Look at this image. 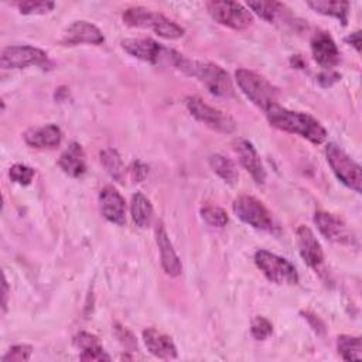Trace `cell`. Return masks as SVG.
<instances>
[{
    "label": "cell",
    "instance_id": "5b68a950",
    "mask_svg": "<svg viewBox=\"0 0 362 362\" xmlns=\"http://www.w3.org/2000/svg\"><path fill=\"white\" fill-rule=\"evenodd\" d=\"M184 72L189 76L197 78L214 96L230 98L235 95L233 83L229 74L216 64L189 59Z\"/></svg>",
    "mask_w": 362,
    "mask_h": 362
},
{
    "label": "cell",
    "instance_id": "d6a6232c",
    "mask_svg": "<svg viewBox=\"0 0 362 362\" xmlns=\"http://www.w3.org/2000/svg\"><path fill=\"white\" fill-rule=\"evenodd\" d=\"M33 354V346L27 344L13 345L1 358V362H25Z\"/></svg>",
    "mask_w": 362,
    "mask_h": 362
},
{
    "label": "cell",
    "instance_id": "4fadbf2b",
    "mask_svg": "<svg viewBox=\"0 0 362 362\" xmlns=\"http://www.w3.org/2000/svg\"><path fill=\"white\" fill-rule=\"evenodd\" d=\"M105 41L102 31L92 23L85 20L72 21L59 40L62 45H78V44H93L99 45Z\"/></svg>",
    "mask_w": 362,
    "mask_h": 362
},
{
    "label": "cell",
    "instance_id": "d590c367",
    "mask_svg": "<svg viewBox=\"0 0 362 362\" xmlns=\"http://www.w3.org/2000/svg\"><path fill=\"white\" fill-rule=\"evenodd\" d=\"M130 171H132V175H133V178L136 181H141L146 177V174H147V167L144 164H141L140 161H134L132 164V170Z\"/></svg>",
    "mask_w": 362,
    "mask_h": 362
},
{
    "label": "cell",
    "instance_id": "e0dca14e",
    "mask_svg": "<svg viewBox=\"0 0 362 362\" xmlns=\"http://www.w3.org/2000/svg\"><path fill=\"white\" fill-rule=\"evenodd\" d=\"M310 45L313 58L320 66L331 69L339 62V49L328 33L314 34Z\"/></svg>",
    "mask_w": 362,
    "mask_h": 362
},
{
    "label": "cell",
    "instance_id": "9a60e30c",
    "mask_svg": "<svg viewBox=\"0 0 362 362\" xmlns=\"http://www.w3.org/2000/svg\"><path fill=\"white\" fill-rule=\"evenodd\" d=\"M296 236L300 256L303 257L305 264L311 269H318L324 262V252L313 230L305 225H298Z\"/></svg>",
    "mask_w": 362,
    "mask_h": 362
},
{
    "label": "cell",
    "instance_id": "f1b7e54d",
    "mask_svg": "<svg viewBox=\"0 0 362 362\" xmlns=\"http://www.w3.org/2000/svg\"><path fill=\"white\" fill-rule=\"evenodd\" d=\"M202 219L215 228H223L228 223V214L225 209L214 205H205L201 208Z\"/></svg>",
    "mask_w": 362,
    "mask_h": 362
},
{
    "label": "cell",
    "instance_id": "ffe728a7",
    "mask_svg": "<svg viewBox=\"0 0 362 362\" xmlns=\"http://www.w3.org/2000/svg\"><path fill=\"white\" fill-rule=\"evenodd\" d=\"M24 140L28 146L35 148H54L62 140V132L57 124H44L25 132Z\"/></svg>",
    "mask_w": 362,
    "mask_h": 362
},
{
    "label": "cell",
    "instance_id": "6da1fadb",
    "mask_svg": "<svg viewBox=\"0 0 362 362\" xmlns=\"http://www.w3.org/2000/svg\"><path fill=\"white\" fill-rule=\"evenodd\" d=\"M269 123L283 132L298 134L314 144H321L327 139V130L311 115L304 112L288 110L279 103L264 112Z\"/></svg>",
    "mask_w": 362,
    "mask_h": 362
},
{
    "label": "cell",
    "instance_id": "484cf974",
    "mask_svg": "<svg viewBox=\"0 0 362 362\" xmlns=\"http://www.w3.org/2000/svg\"><path fill=\"white\" fill-rule=\"evenodd\" d=\"M211 168L214 170V173L221 177L225 182L233 185L236 184L239 174H238V168L233 164L232 160H229L228 157L222 156V154H212L208 158Z\"/></svg>",
    "mask_w": 362,
    "mask_h": 362
},
{
    "label": "cell",
    "instance_id": "7c38bea8",
    "mask_svg": "<svg viewBox=\"0 0 362 362\" xmlns=\"http://www.w3.org/2000/svg\"><path fill=\"white\" fill-rule=\"evenodd\" d=\"M314 223L318 228L320 233L331 242L341 245H349L354 242V236L348 229L346 223L334 214L317 211L314 214Z\"/></svg>",
    "mask_w": 362,
    "mask_h": 362
},
{
    "label": "cell",
    "instance_id": "83f0119b",
    "mask_svg": "<svg viewBox=\"0 0 362 362\" xmlns=\"http://www.w3.org/2000/svg\"><path fill=\"white\" fill-rule=\"evenodd\" d=\"M337 349L344 361H361L362 344L359 337L339 335L337 338Z\"/></svg>",
    "mask_w": 362,
    "mask_h": 362
},
{
    "label": "cell",
    "instance_id": "74e56055",
    "mask_svg": "<svg viewBox=\"0 0 362 362\" xmlns=\"http://www.w3.org/2000/svg\"><path fill=\"white\" fill-rule=\"evenodd\" d=\"M7 298H8V284H7V279L4 277V279H3V303H1L3 313H4L6 308H7Z\"/></svg>",
    "mask_w": 362,
    "mask_h": 362
},
{
    "label": "cell",
    "instance_id": "3957f363",
    "mask_svg": "<svg viewBox=\"0 0 362 362\" xmlns=\"http://www.w3.org/2000/svg\"><path fill=\"white\" fill-rule=\"evenodd\" d=\"M123 23L134 28H148L157 35L167 40H177L184 35V28L167 18L161 13L148 10L146 7H130L122 14Z\"/></svg>",
    "mask_w": 362,
    "mask_h": 362
},
{
    "label": "cell",
    "instance_id": "836d02e7",
    "mask_svg": "<svg viewBox=\"0 0 362 362\" xmlns=\"http://www.w3.org/2000/svg\"><path fill=\"white\" fill-rule=\"evenodd\" d=\"M115 332H116V337L119 338V341L122 342V345H123V346H126V348H129V349H134V348H137L136 338L133 337V334H132L126 327L116 325Z\"/></svg>",
    "mask_w": 362,
    "mask_h": 362
},
{
    "label": "cell",
    "instance_id": "f546056e",
    "mask_svg": "<svg viewBox=\"0 0 362 362\" xmlns=\"http://www.w3.org/2000/svg\"><path fill=\"white\" fill-rule=\"evenodd\" d=\"M14 6L18 8L21 14H47L55 7V3L28 0V1H17L14 3Z\"/></svg>",
    "mask_w": 362,
    "mask_h": 362
},
{
    "label": "cell",
    "instance_id": "d6986e66",
    "mask_svg": "<svg viewBox=\"0 0 362 362\" xmlns=\"http://www.w3.org/2000/svg\"><path fill=\"white\" fill-rule=\"evenodd\" d=\"M141 335L147 351L154 356L160 359L177 358V346L167 334L160 332L156 328H146Z\"/></svg>",
    "mask_w": 362,
    "mask_h": 362
},
{
    "label": "cell",
    "instance_id": "4316f807",
    "mask_svg": "<svg viewBox=\"0 0 362 362\" xmlns=\"http://www.w3.org/2000/svg\"><path fill=\"white\" fill-rule=\"evenodd\" d=\"M100 163L107 174L117 182H124V165L115 148H105L100 151Z\"/></svg>",
    "mask_w": 362,
    "mask_h": 362
},
{
    "label": "cell",
    "instance_id": "ba28073f",
    "mask_svg": "<svg viewBox=\"0 0 362 362\" xmlns=\"http://www.w3.org/2000/svg\"><path fill=\"white\" fill-rule=\"evenodd\" d=\"M185 106L192 117L215 132L233 133L236 129V122L232 116L216 107L209 106L198 96H187Z\"/></svg>",
    "mask_w": 362,
    "mask_h": 362
},
{
    "label": "cell",
    "instance_id": "30bf717a",
    "mask_svg": "<svg viewBox=\"0 0 362 362\" xmlns=\"http://www.w3.org/2000/svg\"><path fill=\"white\" fill-rule=\"evenodd\" d=\"M206 10L216 23L232 30H246L253 24L249 8L238 1H208Z\"/></svg>",
    "mask_w": 362,
    "mask_h": 362
},
{
    "label": "cell",
    "instance_id": "d4e9b609",
    "mask_svg": "<svg viewBox=\"0 0 362 362\" xmlns=\"http://www.w3.org/2000/svg\"><path fill=\"white\" fill-rule=\"evenodd\" d=\"M130 212H132L133 222L139 228L150 226V223L153 221V205L147 199V197H144L141 192H136L132 197Z\"/></svg>",
    "mask_w": 362,
    "mask_h": 362
},
{
    "label": "cell",
    "instance_id": "603a6c76",
    "mask_svg": "<svg viewBox=\"0 0 362 362\" xmlns=\"http://www.w3.org/2000/svg\"><path fill=\"white\" fill-rule=\"evenodd\" d=\"M247 7L257 14L260 18L269 21V23H280L286 21L290 16V10L280 1L273 0H257V1H249Z\"/></svg>",
    "mask_w": 362,
    "mask_h": 362
},
{
    "label": "cell",
    "instance_id": "52a82bcc",
    "mask_svg": "<svg viewBox=\"0 0 362 362\" xmlns=\"http://www.w3.org/2000/svg\"><path fill=\"white\" fill-rule=\"evenodd\" d=\"M255 263L266 279L274 284L293 286L298 283V273L294 264L281 256L260 249L255 253Z\"/></svg>",
    "mask_w": 362,
    "mask_h": 362
},
{
    "label": "cell",
    "instance_id": "2e32d148",
    "mask_svg": "<svg viewBox=\"0 0 362 362\" xmlns=\"http://www.w3.org/2000/svg\"><path fill=\"white\" fill-rule=\"evenodd\" d=\"M233 148L239 157L242 167L252 175L255 182L263 184L266 181V170L255 146L249 140L238 139L233 143Z\"/></svg>",
    "mask_w": 362,
    "mask_h": 362
},
{
    "label": "cell",
    "instance_id": "8d00e7d4",
    "mask_svg": "<svg viewBox=\"0 0 362 362\" xmlns=\"http://www.w3.org/2000/svg\"><path fill=\"white\" fill-rule=\"evenodd\" d=\"M345 41H346L348 44H351V45L356 49V52H361V31H355V33L349 34V35L345 38Z\"/></svg>",
    "mask_w": 362,
    "mask_h": 362
},
{
    "label": "cell",
    "instance_id": "e575fe53",
    "mask_svg": "<svg viewBox=\"0 0 362 362\" xmlns=\"http://www.w3.org/2000/svg\"><path fill=\"white\" fill-rule=\"evenodd\" d=\"M339 78H341V75H339L338 72L328 69V71H324V72H321V74L318 75V82H320L322 86L327 88V86H331L332 83H335L337 81H339Z\"/></svg>",
    "mask_w": 362,
    "mask_h": 362
},
{
    "label": "cell",
    "instance_id": "5bb4252c",
    "mask_svg": "<svg viewBox=\"0 0 362 362\" xmlns=\"http://www.w3.org/2000/svg\"><path fill=\"white\" fill-rule=\"evenodd\" d=\"M99 205L102 215L106 221L119 226H123L126 223V202L115 187L106 185L100 189Z\"/></svg>",
    "mask_w": 362,
    "mask_h": 362
},
{
    "label": "cell",
    "instance_id": "cb8c5ba5",
    "mask_svg": "<svg viewBox=\"0 0 362 362\" xmlns=\"http://www.w3.org/2000/svg\"><path fill=\"white\" fill-rule=\"evenodd\" d=\"M307 6L313 8L314 11L334 17L345 25L348 23V14H349V3L348 1H328V0H313L307 1Z\"/></svg>",
    "mask_w": 362,
    "mask_h": 362
},
{
    "label": "cell",
    "instance_id": "44dd1931",
    "mask_svg": "<svg viewBox=\"0 0 362 362\" xmlns=\"http://www.w3.org/2000/svg\"><path fill=\"white\" fill-rule=\"evenodd\" d=\"M59 168L69 177L78 178L86 171V157L85 151L79 143L72 141L59 156Z\"/></svg>",
    "mask_w": 362,
    "mask_h": 362
},
{
    "label": "cell",
    "instance_id": "277c9868",
    "mask_svg": "<svg viewBox=\"0 0 362 362\" xmlns=\"http://www.w3.org/2000/svg\"><path fill=\"white\" fill-rule=\"evenodd\" d=\"M235 79L242 93L263 112L277 105L279 90L260 74L240 68L235 72Z\"/></svg>",
    "mask_w": 362,
    "mask_h": 362
},
{
    "label": "cell",
    "instance_id": "7a4b0ae2",
    "mask_svg": "<svg viewBox=\"0 0 362 362\" xmlns=\"http://www.w3.org/2000/svg\"><path fill=\"white\" fill-rule=\"evenodd\" d=\"M120 45L129 55L140 61L154 65H170L182 72L189 62L185 55L154 41L153 38H126Z\"/></svg>",
    "mask_w": 362,
    "mask_h": 362
},
{
    "label": "cell",
    "instance_id": "ac0fdd59",
    "mask_svg": "<svg viewBox=\"0 0 362 362\" xmlns=\"http://www.w3.org/2000/svg\"><path fill=\"white\" fill-rule=\"evenodd\" d=\"M154 233H156V243L160 250V260H161L163 270L165 272V274H168L171 277L180 276L182 272V264H181L178 255L175 253V250L173 247V243L167 235V230H165L163 222L157 223Z\"/></svg>",
    "mask_w": 362,
    "mask_h": 362
},
{
    "label": "cell",
    "instance_id": "1f68e13d",
    "mask_svg": "<svg viewBox=\"0 0 362 362\" xmlns=\"http://www.w3.org/2000/svg\"><path fill=\"white\" fill-rule=\"evenodd\" d=\"M250 332H252V337L255 339L263 341V339H266L273 332V325H272V322L267 318H264L262 315H256L252 320Z\"/></svg>",
    "mask_w": 362,
    "mask_h": 362
},
{
    "label": "cell",
    "instance_id": "8fae6325",
    "mask_svg": "<svg viewBox=\"0 0 362 362\" xmlns=\"http://www.w3.org/2000/svg\"><path fill=\"white\" fill-rule=\"evenodd\" d=\"M48 59L44 49L33 45H10L1 49L0 66L3 69H21L31 65H42Z\"/></svg>",
    "mask_w": 362,
    "mask_h": 362
},
{
    "label": "cell",
    "instance_id": "7402d4cb",
    "mask_svg": "<svg viewBox=\"0 0 362 362\" xmlns=\"http://www.w3.org/2000/svg\"><path fill=\"white\" fill-rule=\"evenodd\" d=\"M74 345L81 351V361H110V355L105 351L99 338L90 332H78L74 337Z\"/></svg>",
    "mask_w": 362,
    "mask_h": 362
},
{
    "label": "cell",
    "instance_id": "9c48e42d",
    "mask_svg": "<svg viewBox=\"0 0 362 362\" xmlns=\"http://www.w3.org/2000/svg\"><path fill=\"white\" fill-rule=\"evenodd\" d=\"M233 214L246 225L262 229L273 230L274 222L269 209L263 205L262 201L252 195H240L232 204Z\"/></svg>",
    "mask_w": 362,
    "mask_h": 362
},
{
    "label": "cell",
    "instance_id": "4dcf8cb0",
    "mask_svg": "<svg viewBox=\"0 0 362 362\" xmlns=\"http://www.w3.org/2000/svg\"><path fill=\"white\" fill-rule=\"evenodd\" d=\"M34 175H35V171L25 164H14L10 167V171H8L10 180L20 185L31 184Z\"/></svg>",
    "mask_w": 362,
    "mask_h": 362
},
{
    "label": "cell",
    "instance_id": "8992f818",
    "mask_svg": "<svg viewBox=\"0 0 362 362\" xmlns=\"http://www.w3.org/2000/svg\"><path fill=\"white\" fill-rule=\"evenodd\" d=\"M325 157L327 161L337 175V178L346 185L348 188L354 189L355 192L361 194L362 185V170L358 163H355L338 144L328 143L325 147Z\"/></svg>",
    "mask_w": 362,
    "mask_h": 362
}]
</instances>
